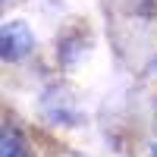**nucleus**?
<instances>
[{"label":"nucleus","instance_id":"f257e3e1","mask_svg":"<svg viewBox=\"0 0 157 157\" xmlns=\"http://www.w3.org/2000/svg\"><path fill=\"white\" fill-rule=\"evenodd\" d=\"M35 50V35L25 22H6L3 35H0V54L6 63H16L22 57H29Z\"/></svg>","mask_w":157,"mask_h":157},{"label":"nucleus","instance_id":"f03ea898","mask_svg":"<svg viewBox=\"0 0 157 157\" xmlns=\"http://www.w3.org/2000/svg\"><path fill=\"white\" fill-rule=\"evenodd\" d=\"M0 157H29V145L16 129H6L0 138Z\"/></svg>","mask_w":157,"mask_h":157},{"label":"nucleus","instance_id":"7ed1b4c3","mask_svg":"<svg viewBox=\"0 0 157 157\" xmlns=\"http://www.w3.org/2000/svg\"><path fill=\"white\" fill-rule=\"evenodd\" d=\"M154 157H157V141H154Z\"/></svg>","mask_w":157,"mask_h":157}]
</instances>
